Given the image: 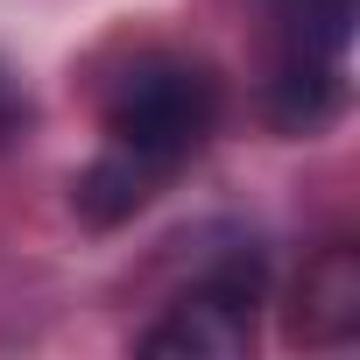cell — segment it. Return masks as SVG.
<instances>
[{
	"label": "cell",
	"instance_id": "obj_1",
	"mask_svg": "<svg viewBox=\"0 0 360 360\" xmlns=\"http://www.w3.org/2000/svg\"><path fill=\"white\" fill-rule=\"evenodd\" d=\"M219 127V78L191 57H141L106 92V148L148 184H169Z\"/></svg>",
	"mask_w": 360,
	"mask_h": 360
},
{
	"label": "cell",
	"instance_id": "obj_5",
	"mask_svg": "<svg viewBox=\"0 0 360 360\" xmlns=\"http://www.w3.org/2000/svg\"><path fill=\"white\" fill-rule=\"evenodd\" d=\"M155 191H162V184H148V176H141L127 155L99 148V162L78 176V212H85L92 226H113V219H134V212H141Z\"/></svg>",
	"mask_w": 360,
	"mask_h": 360
},
{
	"label": "cell",
	"instance_id": "obj_3",
	"mask_svg": "<svg viewBox=\"0 0 360 360\" xmlns=\"http://www.w3.org/2000/svg\"><path fill=\"white\" fill-rule=\"evenodd\" d=\"M290 332L304 346H346L360 332V255L353 248H325L304 283H297V318Z\"/></svg>",
	"mask_w": 360,
	"mask_h": 360
},
{
	"label": "cell",
	"instance_id": "obj_4",
	"mask_svg": "<svg viewBox=\"0 0 360 360\" xmlns=\"http://www.w3.org/2000/svg\"><path fill=\"white\" fill-rule=\"evenodd\" d=\"M353 8H360V0H269L276 36H283V64H325V71H346Z\"/></svg>",
	"mask_w": 360,
	"mask_h": 360
},
{
	"label": "cell",
	"instance_id": "obj_2",
	"mask_svg": "<svg viewBox=\"0 0 360 360\" xmlns=\"http://www.w3.org/2000/svg\"><path fill=\"white\" fill-rule=\"evenodd\" d=\"M255 346V262H226L198 276L184 297L169 304L162 325L141 332V353L155 360H240Z\"/></svg>",
	"mask_w": 360,
	"mask_h": 360
}]
</instances>
